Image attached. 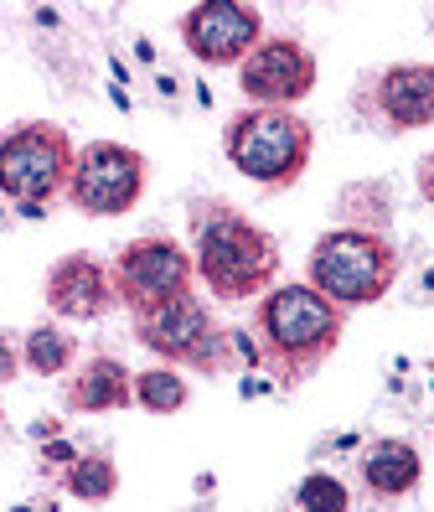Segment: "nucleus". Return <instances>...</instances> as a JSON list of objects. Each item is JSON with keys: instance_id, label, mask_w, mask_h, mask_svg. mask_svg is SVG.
<instances>
[{"instance_id": "obj_6", "label": "nucleus", "mask_w": 434, "mask_h": 512, "mask_svg": "<svg viewBox=\"0 0 434 512\" xmlns=\"http://www.w3.org/2000/svg\"><path fill=\"white\" fill-rule=\"evenodd\" d=\"M73 197L88 213H124L140 197V156H130L119 145H93L78 161Z\"/></svg>"}, {"instance_id": "obj_8", "label": "nucleus", "mask_w": 434, "mask_h": 512, "mask_svg": "<svg viewBox=\"0 0 434 512\" xmlns=\"http://www.w3.org/2000/svg\"><path fill=\"white\" fill-rule=\"evenodd\" d=\"M259 37V11L248 6H228V0H212L186 16V42L207 63H233V57Z\"/></svg>"}, {"instance_id": "obj_4", "label": "nucleus", "mask_w": 434, "mask_h": 512, "mask_svg": "<svg viewBox=\"0 0 434 512\" xmlns=\"http://www.w3.org/2000/svg\"><path fill=\"white\" fill-rule=\"evenodd\" d=\"M62 176H68V140L47 125H26L0 140V187L37 207Z\"/></svg>"}, {"instance_id": "obj_11", "label": "nucleus", "mask_w": 434, "mask_h": 512, "mask_svg": "<svg viewBox=\"0 0 434 512\" xmlns=\"http://www.w3.org/2000/svg\"><path fill=\"white\" fill-rule=\"evenodd\" d=\"M47 290L62 316H99V306H104V275L93 259H62Z\"/></svg>"}, {"instance_id": "obj_10", "label": "nucleus", "mask_w": 434, "mask_h": 512, "mask_svg": "<svg viewBox=\"0 0 434 512\" xmlns=\"http://www.w3.org/2000/svg\"><path fill=\"white\" fill-rule=\"evenodd\" d=\"M140 337H145L155 352H166V357H192L197 342L207 337V316H202L197 300L176 295V300L155 306V311L140 321Z\"/></svg>"}, {"instance_id": "obj_18", "label": "nucleus", "mask_w": 434, "mask_h": 512, "mask_svg": "<svg viewBox=\"0 0 434 512\" xmlns=\"http://www.w3.org/2000/svg\"><path fill=\"white\" fill-rule=\"evenodd\" d=\"M26 363L37 368V373H57L62 363H68V342L57 337V331H31V342H26Z\"/></svg>"}, {"instance_id": "obj_19", "label": "nucleus", "mask_w": 434, "mask_h": 512, "mask_svg": "<svg viewBox=\"0 0 434 512\" xmlns=\"http://www.w3.org/2000/svg\"><path fill=\"white\" fill-rule=\"evenodd\" d=\"M11 368H16V363H11V352H6V347H0V378H6Z\"/></svg>"}, {"instance_id": "obj_9", "label": "nucleus", "mask_w": 434, "mask_h": 512, "mask_svg": "<svg viewBox=\"0 0 434 512\" xmlns=\"http://www.w3.org/2000/svg\"><path fill=\"white\" fill-rule=\"evenodd\" d=\"M310 78H316V68H310L305 47H295V42H269V47H259L243 63V88L254 99H264V104L300 99L310 88Z\"/></svg>"}, {"instance_id": "obj_2", "label": "nucleus", "mask_w": 434, "mask_h": 512, "mask_svg": "<svg viewBox=\"0 0 434 512\" xmlns=\"http://www.w3.org/2000/svg\"><path fill=\"white\" fill-rule=\"evenodd\" d=\"M310 275L331 300H372L393 280V254L372 233H331L321 249L310 254Z\"/></svg>"}, {"instance_id": "obj_14", "label": "nucleus", "mask_w": 434, "mask_h": 512, "mask_svg": "<svg viewBox=\"0 0 434 512\" xmlns=\"http://www.w3.org/2000/svg\"><path fill=\"white\" fill-rule=\"evenodd\" d=\"M124 383H130V378H124L119 363H93L88 378L78 383V394H73V399H78L83 409H114V404L130 399V388H124Z\"/></svg>"}, {"instance_id": "obj_12", "label": "nucleus", "mask_w": 434, "mask_h": 512, "mask_svg": "<svg viewBox=\"0 0 434 512\" xmlns=\"http://www.w3.org/2000/svg\"><path fill=\"white\" fill-rule=\"evenodd\" d=\"M383 109L398 125H429L434 119V73L429 68H393L383 78Z\"/></svg>"}, {"instance_id": "obj_16", "label": "nucleus", "mask_w": 434, "mask_h": 512, "mask_svg": "<svg viewBox=\"0 0 434 512\" xmlns=\"http://www.w3.org/2000/svg\"><path fill=\"white\" fill-rule=\"evenodd\" d=\"M300 507L305 512H347V492L331 476H305L300 481Z\"/></svg>"}, {"instance_id": "obj_17", "label": "nucleus", "mask_w": 434, "mask_h": 512, "mask_svg": "<svg viewBox=\"0 0 434 512\" xmlns=\"http://www.w3.org/2000/svg\"><path fill=\"white\" fill-rule=\"evenodd\" d=\"M68 487H73L78 497H88V502H99V497L114 492V466H109V461H78L73 476H68Z\"/></svg>"}, {"instance_id": "obj_1", "label": "nucleus", "mask_w": 434, "mask_h": 512, "mask_svg": "<svg viewBox=\"0 0 434 512\" xmlns=\"http://www.w3.org/2000/svg\"><path fill=\"white\" fill-rule=\"evenodd\" d=\"M269 269H274V244L243 218H217L202 228V275L223 300L259 290Z\"/></svg>"}, {"instance_id": "obj_20", "label": "nucleus", "mask_w": 434, "mask_h": 512, "mask_svg": "<svg viewBox=\"0 0 434 512\" xmlns=\"http://www.w3.org/2000/svg\"><path fill=\"white\" fill-rule=\"evenodd\" d=\"M429 197H434V187H429Z\"/></svg>"}, {"instance_id": "obj_3", "label": "nucleus", "mask_w": 434, "mask_h": 512, "mask_svg": "<svg viewBox=\"0 0 434 512\" xmlns=\"http://www.w3.org/2000/svg\"><path fill=\"white\" fill-rule=\"evenodd\" d=\"M305 125L295 114H279V109H259L238 119L228 130V156L238 171L259 176V182H290V176L305 166Z\"/></svg>"}, {"instance_id": "obj_13", "label": "nucleus", "mask_w": 434, "mask_h": 512, "mask_svg": "<svg viewBox=\"0 0 434 512\" xmlns=\"http://www.w3.org/2000/svg\"><path fill=\"white\" fill-rule=\"evenodd\" d=\"M362 476H367V487L372 492H409L414 487V481H419V456H414V450L409 445H378V450H372V456H367V466H362Z\"/></svg>"}, {"instance_id": "obj_15", "label": "nucleus", "mask_w": 434, "mask_h": 512, "mask_svg": "<svg viewBox=\"0 0 434 512\" xmlns=\"http://www.w3.org/2000/svg\"><path fill=\"white\" fill-rule=\"evenodd\" d=\"M135 388H140V404H145V409H161V414L181 409V399H186L181 378H171V373H145Z\"/></svg>"}, {"instance_id": "obj_5", "label": "nucleus", "mask_w": 434, "mask_h": 512, "mask_svg": "<svg viewBox=\"0 0 434 512\" xmlns=\"http://www.w3.org/2000/svg\"><path fill=\"white\" fill-rule=\"evenodd\" d=\"M264 331H269V342H274L279 352H321V347L336 337V311L326 306L316 290L290 285V290L269 295Z\"/></svg>"}, {"instance_id": "obj_7", "label": "nucleus", "mask_w": 434, "mask_h": 512, "mask_svg": "<svg viewBox=\"0 0 434 512\" xmlns=\"http://www.w3.org/2000/svg\"><path fill=\"white\" fill-rule=\"evenodd\" d=\"M186 269L192 264H186V254L171 249V244H135L119 259V285L130 300H140V306H166V300L181 295Z\"/></svg>"}]
</instances>
